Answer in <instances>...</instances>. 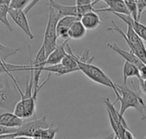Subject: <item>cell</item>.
<instances>
[{
	"label": "cell",
	"mask_w": 146,
	"mask_h": 139,
	"mask_svg": "<svg viewBox=\"0 0 146 139\" xmlns=\"http://www.w3.org/2000/svg\"><path fill=\"white\" fill-rule=\"evenodd\" d=\"M117 91H119L120 95L116 97V100L114 102L115 103L116 102H120L121 107L119 110V114L121 117H124V115L126 111L129 109H136L140 115H142V119L145 118L146 105L145 103L144 99L140 96V93L131 90L127 84H121L117 85Z\"/></svg>",
	"instance_id": "6da1fadb"
},
{
	"label": "cell",
	"mask_w": 146,
	"mask_h": 139,
	"mask_svg": "<svg viewBox=\"0 0 146 139\" xmlns=\"http://www.w3.org/2000/svg\"><path fill=\"white\" fill-rule=\"evenodd\" d=\"M73 54L77 61L80 71H81L88 79H90L92 81H93L97 84H99L101 85H104V86L112 89L115 94V97H118L120 95L119 91H117L116 84L114 83L112 81V79L100 68L93 65L92 63V61H88V62L80 61L76 58L75 53L74 51H73Z\"/></svg>",
	"instance_id": "7a4b0ae2"
},
{
	"label": "cell",
	"mask_w": 146,
	"mask_h": 139,
	"mask_svg": "<svg viewBox=\"0 0 146 139\" xmlns=\"http://www.w3.org/2000/svg\"><path fill=\"white\" fill-rule=\"evenodd\" d=\"M111 23L113 26L108 27L107 31L116 32L120 33L129 46L130 51L135 54L142 61V62L146 65V47L142 38H139V36L133 30L130 26H127V32H125L121 27L118 26V25L114 21H111Z\"/></svg>",
	"instance_id": "3957f363"
},
{
	"label": "cell",
	"mask_w": 146,
	"mask_h": 139,
	"mask_svg": "<svg viewBox=\"0 0 146 139\" xmlns=\"http://www.w3.org/2000/svg\"><path fill=\"white\" fill-rule=\"evenodd\" d=\"M61 18L58 12L53 9L52 7L49 6V16L47 20L46 28L44 31V41L43 44L44 46L45 53L48 56L54 50V49L57 45V32H56V26L59 19Z\"/></svg>",
	"instance_id": "277c9868"
},
{
	"label": "cell",
	"mask_w": 146,
	"mask_h": 139,
	"mask_svg": "<svg viewBox=\"0 0 146 139\" xmlns=\"http://www.w3.org/2000/svg\"><path fill=\"white\" fill-rule=\"evenodd\" d=\"M104 102L107 108L110 122L114 131V134L118 139H125V133L127 130L129 129L124 117H121L120 115L119 111L115 109V108L114 107V103L110 102V98H104Z\"/></svg>",
	"instance_id": "5b68a950"
},
{
	"label": "cell",
	"mask_w": 146,
	"mask_h": 139,
	"mask_svg": "<svg viewBox=\"0 0 146 139\" xmlns=\"http://www.w3.org/2000/svg\"><path fill=\"white\" fill-rule=\"evenodd\" d=\"M97 3L96 1L92 4L90 5H85V6H77V5H63L61 4L55 0H49L48 5L55 9L58 14L60 15L61 18L63 16H75L80 19V17L89 12V11H94V5Z\"/></svg>",
	"instance_id": "8992f818"
},
{
	"label": "cell",
	"mask_w": 146,
	"mask_h": 139,
	"mask_svg": "<svg viewBox=\"0 0 146 139\" xmlns=\"http://www.w3.org/2000/svg\"><path fill=\"white\" fill-rule=\"evenodd\" d=\"M19 96L20 94H15L8 81H6L5 85L0 86V108L8 109L9 111H14L15 104L21 99Z\"/></svg>",
	"instance_id": "52a82bcc"
},
{
	"label": "cell",
	"mask_w": 146,
	"mask_h": 139,
	"mask_svg": "<svg viewBox=\"0 0 146 139\" xmlns=\"http://www.w3.org/2000/svg\"><path fill=\"white\" fill-rule=\"evenodd\" d=\"M47 56L45 53L44 46L42 44L40 49L38 50L34 61H32L33 70V91H37L39 88V79L43 72L44 68L45 67V62Z\"/></svg>",
	"instance_id": "ba28073f"
},
{
	"label": "cell",
	"mask_w": 146,
	"mask_h": 139,
	"mask_svg": "<svg viewBox=\"0 0 146 139\" xmlns=\"http://www.w3.org/2000/svg\"><path fill=\"white\" fill-rule=\"evenodd\" d=\"M51 126V125L48 122L46 117H42L40 119L30 120L27 123H23V125L19 127L15 132L16 136H26L32 137L34 132L40 128H47Z\"/></svg>",
	"instance_id": "9c48e42d"
},
{
	"label": "cell",
	"mask_w": 146,
	"mask_h": 139,
	"mask_svg": "<svg viewBox=\"0 0 146 139\" xmlns=\"http://www.w3.org/2000/svg\"><path fill=\"white\" fill-rule=\"evenodd\" d=\"M9 15L11 17L13 21L19 26V28H21L24 32V33L29 38V39L34 38V35L32 32L30 26H29V23H28V21L27 18V15L23 9L9 8Z\"/></svg>",
	"instance_id": "30bf717a"
},
{
	"label": "cell",
	"mask_w": 146,
	"mask_h": 139,
	"mask_svg": "<svg viewBox=\"0 0 146 139\" xmlns=\"http://www.w3.org/2000/svg\"><path fill=\"white\" fill-rule=\"evenodd\" d=\"M107 46L110 49H111L112 50H114L115 52H116L117 54H119V56H121L122 58H124L126 62H128L133 63V65L137 66L139 68V69H141L143 67L145 66V64H144L142 62V61L135 54H133L132 51H127V50L120 48L115 43H108Z\"/></svg>",
	"instance_id": "8fae6325"
},
{
	"label": "cell",
	"mask_w": 146,
	"mask_h": 139,
	"mask_svg": "<svg viewBox=\"0 0 146 139\" xmlns=\"http://www.w3.org/2000/svg\"><path fill=\"white\" fill-rule=\"evenodd\" d=\"M104 2L107 4V8L94 9L95 12H110V13H118L121 15H130V13L127 8L123 0H100Z\"/></svg>",
	"instance_id": "7c38bea8"
},
{
	"label": "cell",
	"mask_w": 146,
	"mask_h": 139,
	"mask_svg": "<svg viewBox=\"0 0 146 139\" xmlns=\"http://www.w3.org/2000/svg\"><path fill=\"white\" fill-rule=\"evenodd\" d=\"M115 15H116L118 18H120L122 21H124L127 26H130L133 30L139 36L140 38L144 42H146V26L140 23L139 21L134 20L131 15H121L118 13H113Z\"/></svg>",
	"instance_id": "4fadbf2b"
},
{
	"label": "cell",
	"mask_w": 146,
	"mask_h": 139,
	"mask_svg": "<svg viewBox=\"0 0 146 139\" xmlns=\"http://www.w3.org/2000/svg\"><path fill=\"white\" fill-rule=\"evenodd\" d=\"M78 20H80V18L75 16H63L60 18L56 26L57 37L63 40H68V31L71 26Z\"/></svg>",
	"instance_id": "5bb4252c"
},
{
	"label": "cell",
	"mask_w": 146,
	"mask_h": 139,
	"mask_svg": "<svg viewBox=\"0 0 146 139\" xmlns=\"http://www.w3.org/2000/svg\"><path fill=\"white\" fill-rule=\"evenodd\" d=\"M68 42V40H64L62 44L56 45L54 50L48 56L46 62H45V66L55 65V64H58L62 62V59L68 53L66 50V45Z\"/></svg>",
	"instance_id": "9a60e30c"
},
{
	"label": "cell",
	"mask_w": 146,
	"mask_h": 139,
	"mask_svg": "<svg viewBox=\"0 0 146 139\" xmlns=\"http://www.w3.org/2000/svg\"><path fill=\"white\" fill-rule=\"evenodd\" d=\"M23 123V119L19 118L14 113L5 112L0 115V126L9 128H19Z\"/></svg>",
	"instance_id": "2e32d148"
},
{
	"label": "cell",
	"mask_w": 146,
	"mask_h": 139,
	"mask_svg": "<svg viewBox=\"0 0 146 139\" xmlns=\"http://www.w3.org/2000/svg\"><path fill=\"white\" fill-rule=\"evenodd\" d=\"M80 20L86 30H94L102 23L100 16L95 11H89L84 14Z\"/></svg>",
	"instance_id": "e0dca14e"
},
{
	"label": "cell",
	"mask_w": 146,
	"mask_h": 139,
	"mask_svg": "<svg viewBox=\"0 0 146 139\" xmlns=\"http://www.w3.org/2000/svg\"><path fill=\"white\" fill-rule=\"evenodd\" d=\"M86 34V28L81 23L80 20L76 21L70 27L68 31V38L69 39L80 40L83 38Z\"/></svg>",
	"instance_id": "ac0fdd59"
},
{
	"label": "cell",
	"mask_w": 146,
	"mask_h": 139,
	"mask_svg": "<svg viewBox=\"0 0 146 139\" xmlns=\"http://www.w3.org/2000/svg\"><path fill=\"white\" fill-rule=\"evenodd\" d=\"M123 83L122 84H127L128 78L136 77L139 79V80L141 79L139 69L137 66L133 65V63H130L128 62H125L123 65Z\"/></svg>",
	"instance_id": "d6986e66"
},
{
	"label": "cell",
	"mask_w": 146,
	"mask_h": 139,
	"mask_svg": "<svg viewBox=\"0 0 146 139\" xmlns=\"http://www.w3.org/2000/svg\"><path fill=\"white\" fill-rule=\"evenodd\" d=\"M31 65H15L8 63L7 62H0V74L1 73H7L10 78L13 76L10 74L11 72L16 71H24V70H30Z\"/></svg>",
	"instance_id": "ffe728a7"
},
{
	"label": "cell",
	"mask_w": 146,
	"mask_h": 139,
	"mask_svg": "<svg viewBox=\"0 0 146 139\" xmlns=\"http://www.w3.org/2000/svg\"><path fill=\"white\" fill-rule=\"evenodd\" d=\"M58 130V127H53L52 126L47 128H40L34 132L33 138L34 139H54Z\"/></svg>",
	"instance_id": "44dd1931"
},
{
	"label": "cell",
	"mask_w": 146,
	"mask_h": 139,
	"mask_svg": "<svg viewBox=\"0 0 146 139\" xmlns=\"http://www.w3.org/2000/svg\"><path fill=\"white\" fill-rule=\"evenodd\" d=\"M43 71H46L50 73H55L58 76H62L68 73H71L74 72H76L73 69H70L67 67H65L64 65H62V63H58V64H55V65H49V66H45L43 69Z\"/></svg>",
	"instance_id": "7402d4cb"
},
{
	"label": "cell",
	"mask_w": 146,
	"mask_h": 139,
	"mask_svg": "<svg viewBox=\"0 0 146 139\" xmlns=\"http://www.w3.org/2000/svg\"><path fill=\"white\" fill-rule=\"evenodd\" d=\"M18 51L19 49L7 47L0 43V62H6L9 57L15 55Z\"/></svg>",
	"instance_id": "603a6c76"
},
{
	"label": "cell",
	"mask_w": 146,
	"mask_h": 139,
	"mask_svg": "<svg viewBox=\"0 0 146 139\" xmlns=\"http://www.w3.org/2000/svg\"><path fill=\"white\" fill-rule=\"evenodd\" d=\"M9 10V6L0 4V22H2L10 32H12L13 27L11 26L9 21H8Z\"/></svg>",
	"instance_id": "cb8c5ba5"
},
{
	"label": "cell",
	"mask_w": 146,
	"mask_h": 139,
	"mask_svg": "<svg viewBox=\"0 0 146 139\" xmlns=\"http://www.w3.org/2000/svg\"><path fill=\"white\" fill-rule=\"evenodd\" d=\"M125 4L127 5V8L130 13V15L136 21H139L138 18V8L136 0H123Z\"/></svg>",
	"instance_id": "d4e9b609"
},
{
	"label": "cell",
	"mask_w": 146,
	"mask_h": 139,
	"mask_svg": "<svg viewBox=\"0 0 146 139\" xmlns=\"http://www.w3.org/2000/svg\"><path fill=\"white\" fill-rule=\"evenodd\" d=\"M31 1L32 0H12L9 5V8L24 9L30 3Z\"/></svg>",
	"instance_id": "484cf974"
},
{
	"label": "cell",
	"mask_w": 146,
	"mask_h": 139,
	"mask_svg": "<svg viewBox=\"0 0 146 139\" xmlns=\"http://www.w3.org/2000/svg\"><path fill=\"white\" fill-rule=\"evenodd\" d=\"M136 3L138 8V18L139 20L145 10H146V0H136Z\"/></svg>",
	"instance_id": "4316f807"
},
{
	"label": "cell",
	"mask_w": 146,
	"mask_h": 139,
	"mask_svg": "<svg viewBox=\"0 0 146 139\" xmlns=\"http://www.w3.org/2000/svg\"><path fill=\"white\" fill-rule=\"evenodd\" d=\"M18 128H9L5 127L3 126H0V136L1 135H5V134H12L15 133Z\"/></svg>",
	"instance_id": "83f0119b"
},
{
	"label": "cell",
	"mask_w": 146,
	"mask_h": 139,
	"mask_svg": "<svg viewBox=\"0 0 146 139\" xmlns=\"http://www.w3.org/2000/svg\"><path fill=\"white\" fill-rule=\"evenodd\" d=\"M95 0H75V5L77 6H85L90 5L94 3Z\"/></svg>",
	"instance_id": "f1b7e54d"
},
{
	"label": "cell",
	"mask_w": 146,
	"mask_h": 139,
	"mask_svg": "<svg viewBox=\"0 0 146 139\" xmlns=\"http://www.w3.org/2000/svg\"><path fill=\"white\" fill-rule=\"evenodd\" d=\"M39 1H41V0H32V1L30 2V3L23 9L24 12H25L26 14H27V13H28V12H29V11H30V10H31V9L38 3V2H39Z\"/></svg>",
	"instance_id": "f546056e"
},
{
	"label": "cell",
	"mask_w": 146,
	"mask_h": 139,
	"mask_svg": "<svg viewBox=\"0 0 146 139\" xmlns=\"http://www.w3.org/2000/svg\"><path fill=\"white\" fill-rule=\"evenodd\" d=\"M140 87H141V91L146 95V79H140Z\"/></svg>",
	"instance_id": "4dcf8cb0"
},
{
	"label": "cell",
	"mask_w": 146,
	"mask_h": 139,
	"mask_svg": "<svg viewBox=\"0 0 146 139\" xmlns=\"http://www.w3.org/2000/svg\"><path fill=\"white\" fill-rule=\"evenodd\" d=\"M139 73H140L141 79H146V65L141 69H139Z\"/></svg>",
	"instance_id": "1f68e13d"
},
{
	"label": "cell",
	"mask_w": 146,
	"mask_h": 139,
	"mask_svg": "<svg viewBox=\"0 0 146 139\" xmlns=\"http://www.w3.org/2000/svg\"><path fill=\"white\" fill-rule=\"evenodd\" d=\"M16 136L15 133H12V134H5V135H1L0 139H13Z\"/></svg>",
	"instance_id": "d6a6232c"
},
{
	"label": "cell",
	"mask_w": 146,
	"mask_h": 139,
	"mask_svg": "<svg viewBox=\"0 0 146 139\" xmlns=\"http://www.w3.org/2000/svg\"><path fill=\"white\" fill-rule=\"evenodd\" d=\"M11 1H12V0H0V4L9 6L10 3H11Z\"/></svg>",
	"instance_id": "836d02e7"
},
{
	"label": "cell",
	"mask_w": 146,
	"mask_h": 139,
	"mask_svg": "<svg viewBox=\"0 0 146 139\" xmlns=\"http://www.w3.org/2000/svg\"><path fill=\"white\" fill-rule=\"evenodd\" d=\"M115 138V134L114 133H110V135L104 137V138H98V139H113Z\"/></svg>",
	"instance_id": "e575fe53"
},
{
	"label": "cell",
	"mask_w": 146,
	"mask_h": 139,
	"mask_svg": "<svg viewBox=\"0 0 146 139\" xmlns=\"http://www.w3.org/2000/svg\"><path fill=\"white\" fill-rule=\"evenodd\" d=\"M28 137H26V136H15L13 139H27Z\"/></svg>",
	"instance_id": "d590c367"
},
{
	"label": "cell",
	"mask_w": 146,
	"mask_h": 139,
	"mask_svg": "<svg viewBox=\"0 0 146 139\" xmlns=\"http://www.w3.org/2000/svg\"><path fill=\"white\" fill-rule=\"evenodd\" d=\"M113 139H118V138H117L115 137V138H113Z\"/></svg>",
	"instance_id": "8d00e7d4"
},
{
	"label": "cell",
	"mask_w": 146,
	"mask_h": 139,
	"mask_svg": "<svg viewBox=\"0 0 146 139\" xmlns=\"http://www.w3.org/2000/svg\"><path fill=\"white\" fill-rule=\"evenodd\" d=\"M144 139H146V136H145V138H144Z\"/></svg>",
	"instance_id": "74e56055"
},
{
	"label": "cell",
	"mask_w": 146,
	"mask_h": 139,
	"mask_svg": "<svg viewBox=\"0 0 146 139\" xmlns=\"http://www.w3.org/2000/svg\"><path fill=\"white\" fill-rule=\"evenodd\" d=\"M63 139H66V138H63Z\"/></svg>",
	"instance_id": "f35d334b"
}]
</instances>
